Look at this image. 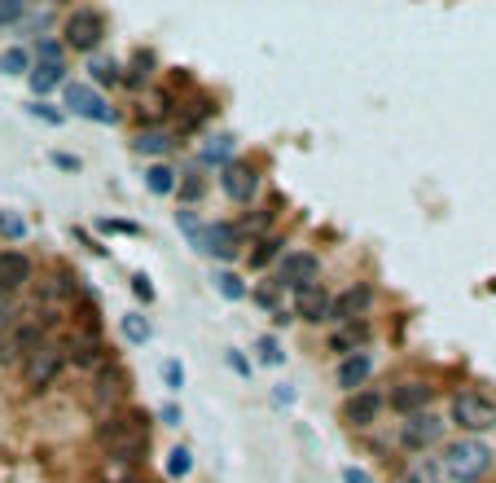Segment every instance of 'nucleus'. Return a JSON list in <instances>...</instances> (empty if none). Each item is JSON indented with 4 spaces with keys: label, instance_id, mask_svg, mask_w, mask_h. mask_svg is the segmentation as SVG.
<instances>
[{
    "label": "nucleus",
    "instance_id": "1",
    "mask_svg": "<svg viewBox=\"0 0 496 483\" xmlns=\"http://www.w3.org/2000/svg\"><path fill=\"white\" fill-rule=\"evenodd\" d=\"M97 449L110 461H128L141 466V457L150 452V417L136 414V409H119V414H106L97 426Z\"/></svg>",
    "mask_w": 496,
    "mask_h": 483
},
{
    "label": "nucleus",
    "instance_id": "2",
    "mask_svg": "<svg viewBox=\"0 0 496 483\" xmlns=\"http://www.w3.org/2000/svg\"><path fill=\"white\" fill-rule=\"evenodd\" d=\"M492 470V449L483 440H457L444 452V475L453 483H479Z\"/></svg>",
    "mask_w": 496,
    "mask_h": 483
},
{
    "label": "nucleus",
    "instance_id": "3",
    "mask_svg": "<svg viewBox=\"0 0 496 483\" xmlns=\"http://www.w3.org/2000/svg\"><path fill=\"white\" fill-rule=\"evenodd\" d=\"M58 325V316H35V321H18V330L0 343V369H14V365H23L27 356H32L40 343H49V330Z\"/></svg>",
    "mask_w": 496,
    "mask_h": 483
},
{
    "label": "nucleus",
    "instance_id": "4",
    "mask_svg": "<svg viewBox=\"0 0 496 483\" xmlns=\"http://www.w3.org/2000/svg\"><path fill=\"white\" fill-rule=\"evenodd\" d=\"M62 369H67V351H62L58 343H40L32 356L23 360V378H27L32 391H49Z\"/></svg>",
    "mask_w": 496,
    "mask_h": 483
},
{
    "label": "nucleus",
    "instance_id": "5",
    "mask_svg": "<svg viewBox=\"0 0 496 483\" xmlns=\"http://www.w3.org/2000/svg\"><path fill=\"white\" fill-rule=\"evenodd\" d=\"M448 414H453V422H457L462 431H474V435L496 426V405L488 396H479V391H457L453 405H448Z\"/></svg>",
    "mask_w": 496,
    "mask_h": 483
},
{
    "label": "nucleus",
    "instance_id": "6",
    "mask_svg": "<svg viewBox=\"0 0 496 483\" xmlns=\"http://www.w3.org/2000/svg\"><path fill=\"white\" fill-rule=\"evenodd\" d=\"M67 49H75V53H93L101 40H106V14L101 9H75V14H67Z\"/></svg>",
    "mask_w": 496,
    "mask_h": 483
},
{
    "label": "nucleus",
    "instance_id": "7",
    "mask_svg": "<svg viewBox=\"0 0 496 483\" xmlns=\"http://www.w3.org/2000/svg\"><path fill=\"white\" fill-rule=\"evenodd\" d=\"M317 277H321V260L312 251H286L281 264H277V281L286 290H295V295L308 290V286H317Z\"/></svg>",
    "mask_w": 496,
    "mask_h": 483
},
{
    "label": "nucleus",
    "instance_id": "8",
    "mask_svg": "<svg viewBox=\"0 0 496 483\" xmlns=\"http://www.w3.org/2000/svg\"><path fill=\"white\" fill-rule=\"evenodd\" d=\"M62 351H67V365L88 369V374H97V369L110 365V351H106V343H101V334H93V330H75V339H70Z\"/></svg>",
    "mask_w": 496,
    "mask_h": 483
},
{
    "label": "nucleus",
    "instance_id": "9",
    "mask_svg": "<svg viewBox=\"0 0 496 483\" xmlns=\"http://www.w3.org/2000/svg\"><path fill=\"white\" fill-rule=\"evenodd\" d=\"M439 440H444V417H435V414H413V417H404V426H400V444L409 452H427Z\"/></svg>",
    "mask_w": 496,
    "mask_h": 483
},
{
    "label": "nucleus",
    "instance_id": "10",
    "mask_svg": "<svg viewBox=\"0 0 496 483\" xmlns=\"http://www.w3.org/2000/svg\"><path fill=\"white\" fill-rule=\"evenodd\" d=\"M128 400V374L119 369V365H106L97 369V378H93V405H97L101 414L110 409V414H119V405Z\"/></svg>",
    "mask_w": 496,
    "mask_h": 483
},
{
    "label": "nucleus",
    "instance_id": "11",
    "mask_svg": "<svg viewBox=\"0 0 496 483\" xmlns=\"http://www.w3.org/2000/svg\"><path fill=\"white\" fill-rule=\"evenodd\" d=\"M189 242L198 246L202 255H216V260H233L237 255V246H242V238H237V229L233 224H207V229H194L189 233Z\"/></svg>",
    "mask_w": 496,
    "mask_h": 483
},
{
    "label": "nucleus",
    "instance_id": "12",
    "mask_svg": "<svg viewBox=\"0 0 496 483\" xmlns=\"http://www.w3.org/2000/svg\"><path fill=\"white\" fill-rule=\"evenodd\" d=\"M67 105L79 119H93V123H115V105H106L88 88V84H67Z\"/></svg>",
    "mask_w": 496,
    "mask_h": 483
},
{
    "label": "nucleus",
    "instance_id": "13",
    "mask_svg": "<svg viewBox=\"0 0 496 483\" xmlns=\"http://www.w3.org/2000/svg\"><path fill=\"white\" fill-rule=\"evenodd\" d=\"M220 189L229 194L233 203H251L255 194H260V176H255V168H246V163H229L225 172H220Z\"/></svg>",
    "mask_w": 496,
    "mask_h": 483
},
{
    "label": "nucleus",
    "instance_id": "14",
    "mask_svg": "<svg viewBox=\"0 0 496 483\" xmlns=\"http://www.w3.org/2000/svg\"><path fill=\"white\" fill-rule=\"evenodd\" d=\"M430 396H435V387L422 378H409V382H400L396 391H391V409L404 417H413V414H427V405H430Z\"/></svg>",
    "mask_w": 496,
    "mask_h": 483
},
{
    "label": "nucleus",
    "instance_id": "15",
    "mask_svg": "<svg viewBox=\"0 0 496 483\" xmlns=\"http://www.w3.org/2000/svg\"><path fill=\"white\" fill-rule=\"evenodd\" d=\"M32 281V260L23 251H0V295H14Z\"/></svg>",
    "mask_w": 496,
    "mask_h": 483
},
{
    "label": "nucleus",
    "instance_id": "16",
    "mask_svg": "<svg viewBox=\"0 0 496 483\" xmlns=\"http://www.w3.org/2000/svg\"><path fill=\"white\" fill-rule=\"evenodd\" d=\"M330 308H334V299H330V290H326L321 281H317V286H308V290H299L295 312L303 316V321L321 325V321H330Z\"/></svg>",
    "mask_w": 496,
    "mask_h": 483
},
{
    "label": "nucleus",
    "instance_id": "17",
    "mask_svg": "<svg viewBox=\"0 0 496 483\" xmlns=\"http://www.w3.org/2000/svg\"><path fill=\"white\" fill-rule=\"evenodd\" d=\"M373 304V290L369 286H352V290H343L338 299H334V308H330V321H356V316H364V308Z\"/></svg>",
    "mask_w": 496,
    "mask_h": 483
},
{
    "label": "nucleus",
    "instance_id": "18",
    "mask_svg": "<svg viewBox=\"0 0 496 483\" xmlns=\"http://www.w3.org/2000/svg\"><path fill=\"white\" fill-rule=\"evenodd\" d=\"M369 374H373V356H369V351H352V356H343V365H338V387L356 396V387H364Z\"/></svg>",
    "mask_w": 496,
    "mask_h": 483
},
{
    "label": "nucleus",
    "instance_id": "19",
    "mask_svg": "<svg viewBox=\"0 0 496 483\" xmlns=\"http://www.w3.org/2000/svg\"><path fill=\"white\" fill-rule=\"evenodd\" d=\"M382 414V396L378 391H356L347 400V422L352 426H373V417Z\"/></svg>",
    "mask_w": 496,
    "mask_h": 483
},
{
    "label": "nucleus",
    "instance_id": "20",
    "mask_svg": "<svg viewBox=\"0 0 496 483\" xmlns=\"http://www.w3.org/2000/svg\"><path fill=\"white\" fill-rule=\"evenodd\" d=\"M369 339V321H347V325H338L330 334V351H338V356H352L356 347Z\"/></svg>",
    "mask_w": 496,
    "mask_h": 483
},
{
    "label": "nucleus",
    "instance_id": "21",
    "mask_svg": "<svg viewBox=\"0 0 496 483\" xmlns=\"http://www.w3.org/2000/svg\"><path fill=\"white\" fill-rule=\"evenodd\" d=\"M171 93L167 88H150L145 97H141V105H136V114H141V123H159V119H167L171 114Z\"/></svg>",
    "mask_w": 496,
    "mask_h": 483
},
{
    "label": "nucleus",
    "instance_id": "22",
    "mask_svg": "<svg viewBox=\"0 0 496 483\" xmlns=\"http://www.w3.org/2000/svg\"><path fill=\"white\" fill-rule=\"evenodd\" d=\"M27 79H32L35 97H44V93H53V88L67 79V67H44V62H40L35 70H27Z\"/></svg>",
    "mask_w": 496,
    "mask_h": 483
},
{
    "label": "nucleus",
    "instance_id": "23",
    "mask_svg": "<svg viewBox=\"0 0 496 483\" xmlns=\"http://www.w3.org/2000/svg\"><path fill=\"white\" fill-rule=\"evenodd\" d=\"M216 114V102L211 97H198V102H189V110L180 114V137H189V132H198L202 123Z\"/></svg>",
    "mask_w": 496,
    "mask_h": 483
},
{
    "label": "nucleus",
    "instance_id": "24",
    "mask_svg": "<svg viewBox=\"0 0 496 483\" xmlns=\"http://www.w3.org/2000/svg\"><path fill=\"white\" fill-rule=\"evenodd\" d=\"M97 479L101 483H141V470L136 466H128V461H101V470H97Z\"/></svg>",
    "mask_w": 496,
    "mask_h": 483
},
{
    "label": "nucleus",
    "instance_id": "25",
    "mask_svg": "<svg viewBox=\"0 0 496 483\" xmlns=\"http://www.w3.org/2000/svg\"><path fill=\"white\" fill-rule=\"evenodd\" d=\"M233 150H237V137H229V132H220V137L207 141V150H202V159L207 163H220V168H229Z\"/></svg>",
    "mask_w": 496,
    "mask_h": 483
},
{
    "label": "nucleus",
    "instance_id": "26",
    "mask_svg": "<svg viewBox=\"0 0 496 483\" xmlns=\"http://www.w3.org/2000/svg\"><path fill=\"white\" fill-rule=\"evenodd\" d=\"M171 145H176V137L163 132V128H145V132L136 137V150H141V154H167Z\"/></svg>",
    "mask_w": 496,
    "mask_h": 483
},
{
    "label": "nucleus",
    "instance_id": "27",
    "mask_svg": "<svg viewBox=\"0 0 496 483\" xmlns=\"http://www.w3.org/2000/svg\"><path fill=\"white\" fill-rule=\"evenodd\" d=\"M150 75H154V53H136L133 58V70H124V84H133V88H141V84H150Z\"/></svg>",
    "mask_w": 496,
    "mask_h": 483
},
{
    "label": "nucleus",
    "instance_id": "28",
    "mask_svg": "<svg viewBox=\"0 0 496 483\" xmlns=\"http://www.w3.org/2000/svg\"><path fill=\"white\" fill-rule=\"evenodd\" d=\"M93 84H110V88H115V84H124V67H119V62H115V58H93Z\"/></svg>",
    "mask_w": 496,
    "mask_h": 483
},
{
    "label": "nucleus",
    "instance_id": "29",
    "mask_svg": "<svg viewBox=\"0 0 496 483\" xmlns=\"http://www.w3.org/2000/svg\"><path fill=\"white\" fill-rule=\"evenodd\" d=\"M62 299H75V281H70L67 273L44 281V304H62Z\"/></svg>",
    "mask_w": 496,
    "mask_h": 483
},
{
    "label": "nucleus",
    "instance_id": "30",
    "mask_svg": "<svg viewBox=\"0 0 496 483\" xmlns=\"http://www.w3.org/2000/svg\"><path fill=\"white\" fill-rule=\"evenodd\" d=\"M145 185H150V194H171V189H176V172H171L167 163H154V168L145 172Z\"/></svg>",
    "mask_w": 496,
    "mask_h": 483
},
{
    "label": "nucleus",
    "instance_id": "31",
    "mask_svg": "<svg viewBox=\"0 0 496 483\" xmlns=\"http://www.w3.org/2000/svg\"><path fill=\"white\" fill-rule=\"evenodd\" d=\"M189 470H194V452L185 449V444H180V449H171V452H167V475H171V479H185Z\"/></svg>",
    "mask_w": 496,
    "mask_h": 483
},
{
    "label": "nucleus",
    "instance_id": "32",
    "mask_svg": "<svg viewBox=\"0 0 496 483\" xmlns=\"http://www.w3.org/2000/svg\"><path fill=\"white\" fill-rule=\"evenodd\" d=\"M27 67H32V53L27 49H5L0 53V70L5 75H27Z\"/></svg>",
    "mask_w": 496,
    "mask_h": 483
},
{
    "label": "nucleus",
    "instance_id": "33",
    "mask_svg": "<svg viewBox=\"0 0 496 483\" xmlns=\"http://www.w3.org/2000/svg\"><path fill=\"white\" fill-rule=\"evenodd\" d=\"M216 290H220L229 304H242V299H246V286H242L237 273H216Z\"/></svg>",
    "mask_w": 496,
    "mask_h": 483
},
{
    "label": "nucleus",
    "instance_id": "34",
    "mask_svg": "<svg viewBox=\"0 0 496 483\" xmlns=\"http://www.w3.org/2000/svg\"><path fill=\"white\" fill-rule=\"evenodd\" d=\"M35 58H40L44 67H62V58H67V44H58V40H35Z\"/></svg>",
    "mask_w": 496,
    "mask_h": 483
},
{
    "label": "nucleus",
    "instance_id": "35",
    "mask_svg": "<svg viewBox=\"0 0 496 483\" xmlns=\"http://www.w3.org/2000/svg\"><path fill=\"white\" fill-rule=\"evenodd\" d=\"M277 251H281V238H260L255 242V251H251V269H264L277 260Z\"/></svg>",
    "mask_w": 496,
    "mask_h": 483
},
{
    "label": "nucleus",
    "instance_id": "36",
    "mask_svg": "<svg viewBox=\"0 0 496 483\" xmlns=\"http://www.w3.org/2000/svg\"><path fill=\"white\" fill-rule=\"evenodd\" d=\"M124 334H128V343H150L154 330H150V321H141L136 312H128V316H124Z\"/></svg>",
    "mask_w": 496,
    "mask_h": 483
},
{
    "label": "nucleus",
    "instance_id": "37",
    "mask_svg": "<svg viewBox=\"0 0 496 483\" xmlns=\"http://www.w3.org/2000/svg\"><path fill=\"white\" fill-rule=\"evenodd\" d=\"M0 233H5V238H14V242H23V238H27V224H23V215H14V211H0Z\"/></svg>",
    "mask_w": 496,
    "mask_h": 483
},
{
    "label": "nucleus",
    "instance_id": "38",
    "mask_svg": "<svg viewBox=\"0 0 496 483\" xmlns=\"http://www.w3.org/2000/svg\"><path fill=\"white\" fill-rule=\"evenodd\" d=\"M255 351H260V360H264V365H281V360H286V356H281V343H277L272 334H264V339L255 343Z\"/></svg>",
    "mask_w": 496,
    "mask_h": 483
},
{
    "label": "nucleus",
    "instance_id": "39",
    "mask_svg": "<svg viewBox=\"0 0 496 483\" xmlns=\"http://www.w3.org/2000/svg\"><path fill=\"white\" fill-rule=\"evenodd\" d=\"M163 387L167 391H180V387H185V369H180V360H163Z\"/></svg>",
    "mask_w": 496,
    "mask_h": 483
},
{
    "label": "nucleus",
    "instance_id": "40",
    "mask_svg": "<svg viewBox=\"0 0 496 483\" xmlns=\"http://www.w3.org/2000/svg\"><path fill=\"white\" fill-rule=\"evenodd\" d=\"M18 321H23V316H18V308H9V304L0 308V343H5L14 330H18Z\"/></svg>",
    "mask_w": 496,
    "mask_h": 483
},
{
    "label": "nucleus",
    "instance_id": "41",
    "mask_svg": "<svg viewBox=\"0 0 496 483\" xmlns=\"http://www.w3.org/2000/svg\"><path fill=\"white\" fill-rule=\"evenodd\" d=\"M202 189H207V185H202V176H189V180L180 185V198H185V203H198Z\"/></svg>",
    "mask_w": 496,
    "mask_h": 483
},
{
    "label": "nucleus",
    "instance_id": "42",
    "mask_svg": "<svg viewBox=\"0 0 496 483\" xmlns=\"http://www.w3.org/2000/svg\"><path fill=\"white\" fill-rule=\"evenodd\" d=\"M32 114L35 119H44V123H62V110H53V105H44V102H35Z\"/></svg>",
    "mask_w": 496,
    "mask_h": 483
},
{
    "label": "nucleus",
    "instance_id": "43",
    "mask_svg": "<svg viewBox=\"0 0 496 483\" xmlns=\"http://www.w3.org/2000/svg\"><path fill=\"white\" fill-rule=\"evenodd\" d=\"M133 295L136 299H145V304H154V286H150V277H133Z\"/></svg>",
    "mask_w": 496,
    "mask_h": 483
},
{
    "label": "nucleus",
    "instance_id": "44",
    "mask_svg": "<svg viewBox=\"0 0 496 483\" xmlns=\"http://www.w3.org/2000/svg\"><path fill=\"white\" fill-rule=\"evenodd\" d=\"M18 18H23V5H18V0L0 5V27H9V23H18Z\"/></svg>",
    "mask_w": 496,
    "mask_h": 483
},
{
    "label": "nucleus",
    "instance_id": "45",
    "mask_svg": "<svg viewBox=\"0 0 496 483\" xmlns=\"http://www.w3.org/2000/svg\"><path fill=\"white\" fill-rule=\"evenodd\" d=\"M53 168H62V172H79V159L67 154V150H58V154H53Z\"/></svg>",
    "mask_w": 496,
    "mask_h": 483
},
{
    "label": "nucleus",
    "instance_id": "46",
    "mask_svg": "<svg viewBox=\"0 0 496 483\" xmlns=\"http://www.w3.org/2000/svg\"><path fill=\"white\" fill-rule=\"evenodd\" d=\"M101 229L106 233H136V224H128V220H101Z\"/></svg>",
    "mask_w": 496,
    "mask_h": 483
},
{
    "label": "nucleus",
    "instance_id": "47",
    "mask_svg": "<svg viewBox=\"0 0 496 483\" xmlns=\"http://www.w3.org/2000/svg\"><path fill=\"white\" fill-rule=\"evenodd\" d=\"M229 365H233V374L251 378V365H246V356H242V351H229Z\"/></svg>",
    "mask_w": 496,
    "mask_h": 483
},
{
    "label": "nucleus",
    "instance_id": "48",
    "mask_svg": "<svg viewBox=\"0 0 496 483\" xmlns=\"http://www.w3.org/2000/svg\"><path fill=\"white\" fill-rule=\"evenodd\" d=\"M159 417H163V426H180V422H185L176 405H163V409H159Z\"/></svg>",
    "mask_w": 496,
    "mask_h": 483
},
{
    "label": "nucleus",
    "instance_id": "49",
    "mask_svg": "<svg viewBox=\"0 0 496 483\" xmlns=\"http://www.w3.org/2000/svg\"><path fill=\"white\" fill-rule=\"evenodd\" d=\"M343 483H373V479H369V470H361V466H347V470H343Z\"/></svg>",
    "mask_w": 496,
    "mask_h": 483
}]
</instances>
